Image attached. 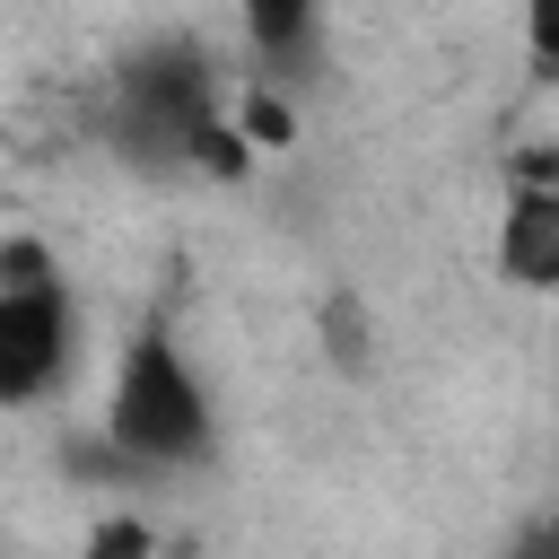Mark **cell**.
<instances>
[{"mask_svg":"<svg viewBox=\"0 0 559 559\" xmlns=\"http://www.w3.org/2000/svg\"><path fill=\"white\" fill-rule=\"evenodd\" d=\"M131 472H192L218 437V411H210V384L201 367L183 358V341L166 323H140L114 358V384H105V428H96Z\"/></svg>","mask_w":559,"mask_h":559,"instance_id":"1","label":"cell"},{"mask_svg":"<svg viewBox=\"0 0 559 559\" xmlns=\"http://www.w3.org/2000/svg\"><path fill=\"white\" fill-rule=\"evenodd\" d=\"M236 105L218 52H201L192 35H166V44H140L114 79V140L131 166L148 175H192V140Z\"/></svg>","mask_w":559,"mask_h":559,"instance_id":"2","label":"cell"},{"mask_svg":"<svg viewBox=\"0 0 559 559\" xmlns=\"http://www.w3.org/2000/svg\"><path fill=\"white\" fill-rule=\"evenodd\" d=\"M79 376L70 288H0V411H35Z\"/></svg>","mask_w":559,"mask_h":559,"instance_id":"3","label":"cell"},{"mask_svg":"<svg viewBox=\"0 0 559 559\" xmlns=\"http://www.w3.org/2000/svg\"><path fill=\"white\" fill-rule=\"evenodd\" d=\"M498 280L507 288H533L550 297L559 288V183H515L507 210H498Z\"/></svg>","mask_w":559,"mask_h":559,"instance_id":"4","label":"cell"},{"mask_svg":"<svg viewBox=\"0 0 559 559\" xmlns=\"http://www.w3.org/2000/svg\"><path fill=\"white\" fill-rule=\"evenodd\" d=\"M236 17H245V44H253V61H262L271 87L306 79V61L323 44V0H236Z\"/></svg>","mask_w":559,"mask_h":559,"instance_id":"5","label":"cell"},{"mask_svg":"<svg viewBox=\"0 0 559 559\" xmlns=\"http://www.w3.org/2000/svg\"><path fill=\"white\" fill-rule=\"evenodd\" d=\"M227 114H236V131L253 140V157H262V148H288V140H297V105H288V96H280L271 79H245Z\"/></svg>","mask_w":559,"mask_h":559,"instance_id":"6","label":"cell"},{"mask_svg":"<svg viewBox=\"0 0 559 559\" xmlns=\"http://www.w3.org/2000/svg\"><path fill=\"white\" fill-rule=\"evenodd\" d=\"M0 288H61V262L35 236H0Z\"/></svg>","mask_w":559,"mask_h":559,"instance_id":"7","label":"cell"},{"mask_svg":"<svg viewBox=\"0 0 559 559\" xmlns=\"http://www.w3.org/2000/svg\"><path fill=\"white\" fill-rule=\"evenodd\" d=\"M157 550V533L140 524V515H105L96 533H87V559H148Z\"/></svg>","mask_w":559,"mask_h":559,"instance_id":"8","label":"cell"},{"mask_svg":"<svg viewBox=\"0 0 559 559\" xmlns=\"http://www.w3.org/2000/svg\"><path fill=\"white\" fill-rule=\"evenodd\" d=\"M524 52L542 79H559V0H524Z\"/></svg>","mask_w":559,"mask_h":559,"instance_id":"9","label":"cell"}]
</instances>
